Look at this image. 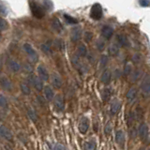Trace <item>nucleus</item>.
Masks as SVG:
<instances>
[{"instance_id": "obj_1", "label": "nucleus", "mask_w": 150, "mask_h": 150, "mask_svg": "<svg viewBox=\"0 0 150 150\" xmlns=\"http://www.w3.org/2000/svg\"><path fill=\"white\" fill-rule=\"evenodd\" d=\"M23 50H25V52L27 54V56H29V58L31 59V61H32L33 63H36L38 61V54L36 53V51L34 50V48L32 46H31V44H29V43H25L23 44Z\"/></svg>"}, {"instance_id": "obj_2", "label": "nucleus", "mask_w": 150, "mask_h": 150, "mask_svg": "<svg viewBox=\"0 0 150 150\" xmlns=\"http://www.w3.org/2000/svg\"><path fill=\"white\" fill-rule=\"evenodd\" d=\"M90 16L94 20H100L102 16V9L100 4H95L90 10Z\"/></svg>"}, {"instance_id": "obj_3", "label": "nucleus", "mask_w": 150, "mask_h": 150, "mask_svg": "<svg viewBox=\"0 0 150 150\" xmlns=\"http://www.w3.org/2000/svg\"><path fill=\"white\" fill-rule=\"evenodd\" d=\"M89 129V119L87 117H82L80 122H79V126H78V129L82 134H85L87 132Z\"/></svg>"}, {"instance_id": "obj_4", "label": "nucleus", "mask_w": 150, "mask_h": 150, "mask_svg": "<svg viewBox=\"0 0 150 150\" xmlns=\"http://www.w3.org/2000/svg\"><path fill=\"white\" fill-rule=\"evenodd\" d=\"M38 74H39V78L41 79L42 81H48L49 80V73H48V70L46 69V68L43 65H39L38 67Z\"/></svg>"}, {"instance_id": "obj_5", "label": "nucleus", "mask_w": 150, "mask_h": 150, "mask_svg": "<svg viewBox=\"0 0 150 150\" xmlns=\"http://www.w3.org/2000/svg\"><path fill=\"white\" fill-rule=\"evenodd\" d=\"M142 90H143V94L145 95L147 97L149 96L150 94V81H149V75L147 74L144 78V81L142 83Z\"/></svg>"}, {"instance_id": "obj_6", "label": "nucleus", "mask_w": 150, "mask_h": 150, "mask_svg": "<svg viewBox=\"0 0 150 150\" xmlns=\"http://www.w3.org/2000/svg\"><path fill=\"white\" fill-rule=\"evenodd\" d=\"M54 103L58 111H63V110H64V107H65L64 98H63L61 95H56V97H54Z\"/></svg>"}, {"instance_id": "obj_7", "label": "nucleus", "mask_w": 150, "mask_h": 150, "mask_svg": "<svg viewBox=\"0 0 150 150\" xmlns=\"http://www.w3.org/2000/svg\"><path fill=\"white\" fill-rule=\"evenodd\" d=\"M0 85L2 86L4 89L6 90H11L12 89V83L10 82V80L5 75L0 76Z\"/></svg>"}, {"instance_id": "obj_8", "label": "nucleus", "mask_w": 150, "mask_h": 150, "mask_svg": "<svg viewBox=\"0 0 150 150\" xmlns=\"http://www.w3.org/2000/svg\"><path fill=\"white\" fill-rule=\"evenodd\" d=\"M31 10H32L33 14L37 18H42L43 15H44V11H43L42 8L38 6L37 4L34 3V2L31 3Z\"/></svg>"}, {"instance_id": "obj_9", "label": "nucleus", "mask_w": 150, "mask_h": 150, "mask_svg": "<svg viewBox=\"0 0 150 150\" xmlns=\"http://www.w3.org/2000/svg\"><path fill=\"white\" fill-rule=\"evenodd\" d=\"M121 108V102L119 101V100H117V98H114L113 100V102L111 103V107H110V112L114 116V114H116L118 112H119V110Z\"/></svg>"}, {"instance_id": "obj_10", "label": "nucleus", "mask_w": 150, "mask_h": 150, "mask_svg": "<svg viewBox=\"0 0 150 150\" xmlns=\"http://www.w3.org/2000/svg\"><path fill=\"white\" fill-rule=\"evenodd\" d=\"M0 137H2L6 140H10V141L12 140V134H11V132L5 126L2 125H0Z\"/></svg>"}, {"instance_id": "obj_11", "label": "nucleus", "mask_w": 150, "mask_h": 150, "mask_svg": "<svg viewBox=\"0 0 150 150\" xmlns=\"http://www.w3.org/2000/svg\"><path fill=\"white\" fill-rule=\"evenodd\" d=\"M51 78H52V84L54 87L57 89L60 88L62 86V79L60 77V75L57 73H53Z\"/></svg>"}, {"instance_id": "obj_12", "label": "nucleus", "mask_w": 150, "mask_h": 150, "mask_svg": "<svg viewBox=\"0 0 150 150\" xmlns=\"http://www.w3.org/2000/svg\"><path fill=\"white\" fill-rule=\"evenodd\" d=\"M82 37V30L81 27H74L72 31V35H70V38H72V41L73 42L78 41L79 39Z\"/></svg>"}, {"instance_id": "obj_13", "label": "nucleus", "mask_w": 150, "mask_h": 150, "mask_svg": "<svg viewBox=\"0 0 150 150\" xmlns=\"http://www.w3.org/2000/svg\"><path fill=\"white\" fill-rule=\"evenodd\" d=\"M43 93H44V97L48 101H51V100H54V90L53 88L51 87V86L49 85H47L45 86L44 88H43Z\"/></svg>"}, {"instance_id": "obj_14", "label": "nucleus", "mask_w": 150, "mask_h": 150, "mask_svg": "<svg viewBox=\"0 0 150 150\" xmlns=\"http://www.w3.org/2000/svg\"><path fill=\"white\" fill-rule=\"evenodd\" d=\"M101 34H102V36H103L105 39H110L112 38L113 36V34H114V30L111 26H109V25H105L102 27V30H101Z\"/></svg>"}, {"instance_id": "obj_15", "label": "nucleus", "mask_w": 150, "mask_h": 150, "mask_svg": "<svg viewBox=\"0 0 150 150\" xmlns=\"http://www.w3.org/2000/svg\"><path fill=\"white\" fill-rule=\"evenodd\" d=\"M138 131H139V135L141 138H147V135H148V127L147 125L145 123H142L140 126H139V129H138Z\"/></svg>"}, {"instance_id": "obj_16", "label": "nucleus", "mask_w": 150, "mask_h": 150, "mask_svg": "<svg viewBox=\"0 0 150 150\" xmlns=\"http://www.w3.org/2000/svg\"><path fill=\"white\" fill-rule=\"evenodd\" d=\"M30 81H31V83L33 84L34 87L36 88V90H38V91H41V90L43 89L42 81H41L39 77L33 76V77H32V80H30Z\"/></svg>"}, {"instance_id": "obj_17", "label": "nucleus", "mask_w": 150, "mask_h": 150, "mask_svg": "<svg viewBox=\"0 0 150 150\" xmlns=\"http://www.w3.org/2000/svg\"><path fill=\"white\" fill-rule=\"evenodd\" d=\"M100 79H101V82L103 83V84H105V85H108L110 82H111V80H112V73H111V72H110V70H104L103 72V73L101 74V77H100Z\"/></svg>"}, {"instance_id": "obj_18", "label": "nucleus", "mask_w": 150, "mask_h": 150, "mask_svg": "<svg viewBox=\"0 0 150 150\" xmlns=\"http://www.w3.org/2000/svg\"><path fill=\"white\" fill-rule=\"evenodd\" d=\"M9 67L11 72H20V69H21V66H20V64L17 61L13 60V59H10Z\"/></svg>"}, {"instance_id": "obj_19", "label": "nucleus", "mask_w": 150, "mask_h": 150, "mask_svg": "<svg viewBox=\"0 0 150 150\" xmlns=\"http://www.w3.org/2000/svg\"><path fill=\"white\" fill-rule=\"evenodd\" d=\"M116 141L119 144H123L125 143V134L122 131H117L116 133Z\"/></svg>"}, {"instance_id": "obj_20", "label": "nucleus", "mask_w": 150, "mask_h": 150, "mask_svg": "<svg viewBox=\"0 0 150 150\" xmlns=\"http://www.w3.org/2000/svg\"><path fill=\"white\" fill-rule=\"evenodd\" d=\"M137 92H138L137 88L131 87V89H129V91H128L127 95H126V97H127V98L129 100H133L137 96Z\"/></svg>"}, {"instance_id": "obj_21", "label": "nucleus", "mask_w": 150, "mask_h": 150, "mask_svg": "<svg viewBox=\"0 0 150 150\" xmlns=\"http://www.w3.org/2000/svg\"><path fill=\"white\" fill-rule=\"evenodd\" d=\"M117 41L119 42V44L121 46H128L129 45V41H128V38L125 36V35H117Z\"/></svg>"}, {"instance_id": "obj_22", "label": "nucleus", "mask_w": 150, "mask_h": 150, "mask_svg": "<svg viewBox=\"0 0 150 150\" xmlns=\"http://www.w3.org/2000/svg\"><path fill=\"white\" fill-rule=\"evenodd\" d=\"M108 53L110 56H116L118 53H119V48L117 47V45L116 44H112L111 46L109 47V49H108Z\"/></svg>"}, {"instance_id": "obj_23", "label": "nucleus", "mask_w": 150, "mask_h": 150, "mask_svg": "<svg viewBox=\"0 0 150 150\" xmlns=\"http://www.w3.org/2000/svg\"><path fill=\"white\" fill-rule=\"evenodd\" d=\"M52 26L54 30H56L57 32H61L62 31V25H61V23L59 22V20L54 18L53 21H52Z\"/></svg>"}, {"instance_id": "obj_24", "label": "nucleus", "mask_w": 150, "mask_h": 150, "mask_svg": "<svg viewBox=\"0 0 150 150\" xmlns=\"http://www.w3.org/2000/svg\"><path fill=\"white\" fill-rule=\"evenodd\" d=\"M111 90H110L109 88H104L103 91H102L101 93V97H102V100H103V101H108L110 100V98H111Z\"/></svg>"}, {"instance_id": "obj_25", "label": "nucleus", "mask_w": 150, "mask_h": 150, "mask_svg": "<svg viewBox=\"0 0 150 150\" xmlns=\"http://www.w3.org/2000/svg\"><path fill=\"white\" fill-rule=\"evenodd\" d=\"M77 52L80 56H85L86 54H87V49H86L85 44H80L77 49Z\"/></svg>"}, {"instance_id": "obj_26", "label": "nucleus", "mask_w": 150, "mask_h": 150, "mask_svg": "<svg viewBox=\"0 0 150 150\" xmlns=\"http://www.w3.org/2000/svg\"><path fill=\"white\" fill-rule=\"evenodd\" d=\"M20 87H21V91L23 92V94H25V95L30 94V87L28 85L25 84V83H22L21 85H20Z\"/></svg>"}, {"instance_id": "obj_27", "label": "nucleus", "mask_w": 150, "mask_h": 150, "mask_svg": "<svg viewBox=\"0 0 150 150\" xmlns=\"http://www.w3.org/2000/svg\"><path fill=\"white\" fill-rule=\"evenodd\" d=\"M84 148L85 150H96L97 147H96V144L94 142H86L84 145Z\"/></svg>"}, {"instance_id": "obj_28", "label": "nucleus", "mask_w": 150, "mask_h": 150, "mask_svg": "<svg viewBox=\"0 0 150 150\" xmlns=\"http://www.w3.org/2000/svg\"><path fill=\"white\" fill-rule=\"evenodd\" d=\"M27 114H28V116H29V118L31 120H32L33 122H36L37 120H38V116H37V114H36V113H35L32 109H28L27 110Z\"/></svg>"}, {"instance_id": "obj_29", "label": "nucleus", "mask_w": 150, "mask_h": 150, "mask_svg": "<svg viewBox=\"0 0 150 150\" xmlns=\"http://www.w3.org/2000/svg\"><path fill=\"white\" fill-rule=\"evenodd\" d=\"M64 18L66 20V22L68 23H77V20L72 17L70 15H68V14H65L64 15Z\"/></svg>"}, {"instance_id": "obj_30", "label": "nucleus", "mask_w": 150, "mask_h": 150, "mask_svg": "<svg viewBox=\"0 0 150 150\" xmlns=\"http://www.w3.org/2000/svg\"><path fill=\"white\" fill-rule=\"evenodd\" d=\"M41 50L43 51V53L45 54H50L51 53V46L49 45V43H44L41 45Z\"/></svg>"}, {"instance_id": "obj_31", "label": "nucleus", "mask_w": 150, "mask_h": 150, "mask_svg": "<svg viewBox=\"0 0 150 150\" xmlns=\"http://www.w3.org/2000/svg\"><path fill=\"white\" fill-rule=\"evenodd\" d=\"M107 62H108V57L106 56H102L100 58V68L103 69L107 65Z\"/></svg>"}, {"instance_id": "obj_32", "label": "nucleus", "mask_w": 150, "mask_h": 150, "mask_svg": "<svg viewBox=\"0 0 150 150\" xmlns=\"http://www.w3.org/2000/svg\"><path fill=\"white\" fill-rule=\"evenodd\" d=\"M131 69H132V67H131V64H126L125 67H124V74H125V75L131 74Z\"/></svg>"}, {"instance_id": "obj_33", "label": "nucleus", "mask_w": 150, "mask_h": 150, "mask_svg": "<svg viewBox=\"0 0 150 150\" xmlns=\"http://www.w3.org/2000/svg\"><path fill=\"white\" fill-rule=\"evenodd\" d=\"M8 27L7 22L3 18H0V31H4Z\"/></svg>"}, {"instance_id": "obj_34", "label": "nucleus", "mask_w": 150, "mask_h": 150, "mask_svg": "<svg viewBox=\"0 0 150 150\" xmlns=\"http://www.w3.org/2000/svg\"><path fill=\"white\" fill-rule=\"evenodd\" d=\"M7 104H8V102H7V100H6V98L3 96V95L0 94V106L1 107H7Z\"/></svg>"}, {"instance_id": "obj_35", "label": "nucleus", "mask_w": 150, "mask_h": 150, "mask_svg": "<svg viewBox=\"0 0 150 150\" xmlns=\"http://www.w3.org/2000/svg\"><path fill=\"white\" fill-rule=\"evenodd\" d=\"M92 37H93V35L91 32H89V31H86V32L85 33V41H90L92 39Z\"/></svg>"}, {"instance_id": "obj_36", "label": "nucleus", "mask_w": 150, "mask_h": 150, "mask_svg": "<svg viewBox=\"0 0 150 150\" xmlns=\"http://www.w3.org/2000/svg\"><path fill=\"white\" fill-rule=\"evenodd\" d=\"M43 4H44L45 9H47V10H51V9H52L53 4H52V2L50 1V0H44V2H43Z\"/></svg>"}, {"instance_id": "obj_37", "label": "nucleus", "mask_w": 150, "mask_h": 150, "mask_svg": "<svg viewBox=\"0 0 150 150\" xmlns=\"http://www.w3.org/2000/svg\"><path fill=\"white\" fill-rule=\"evenodd\" d=\"M104 46H105V44H104V42L102 41H98V43H97V47H98V49L100 50V51H102L104 49Z\"/></svg>"}, {"instance_id": "obj_38", "label": "nucleus", "mask_w": 150, "mask_h": 150, "mask_svg": "<svg viewBox=\"0 0 150 150\" xmlns=\"http://www.w3.org/2000/svg\"><path fill=\"white\" fill-rule=\"evenodd\" d=\"M140 76H141V72H140V70H137V72H135L132 74V80L133 81L138 80Z\"/></svg>"}, {"instance_id": "obj_39", "label": "nucleus", "mask_w": 150, "mask_h": 150, "mask_svg": "<svg viewBox=\"0 0 150 150\" xmlns=\"http://www.w3.org/2000/svg\"><path fill=\"white\" fill-rule=\"evenodd\" d=\"M139 4L142 7H148L149 6V0H139Z\"/></svg>"}, {"instance_id": "obj_40", "label": "nucleus", "mask_w": 150, "mask_h": 150, "mask_svg": "<svg viewBox=\"0 0 150 150\" xmlns=\"http://www.w3.org/2000/svg\"><path fill=\"white\" fill-rule=\"evenodd\" d=\"M54 150H65V147H64V145L61 144H56L54 145Z\"/></svg>"}, {"instance_id": "obj_41", "label": "nucleus", "mask_w": 150, "mask_h": 150, "mask_svg": "<svg viewBox=\"0 0 150 150\" xmlns=\"http://www.w3.org/2000/svg\"><path fill=\"white\" fill-rule=\"evenodd\" d=\"M132 60H133L134 62H137V63L140 62V60H141V56H140L138 54H135L133 56V57H132Z\"/></svg>"}, {"instance_id": "obj_42", "label": "nucleus", "mask_w": 150, "mask_h": 150, "mask_svg": "<svg viewBox=\"0 0 150 150\" xmlns=\"http://www.w3.org/2000/svg\"><path fill=\"white\" fill-rule=\"evenodd\" d=\"M110 126H111V125L108 124L107 126H106V128H105V132L107 133V134H109L110 131H111V129H111V128H110Z\"/></svg>"}, {"instance_id": "obj_43", "label": "nucleus", "mask_w": 150, "mask_h": 150, "mask_svg": "<svg viewBox=\"0 0 150 150\" xmlns=\"http://www.w3.org/2000/svg\"><path fill=\"white\" fill-rule=\"evenodd\" d=\"M0 12H6V8L0 4Z\"/></svg>"}, {"instance_id": "obj_44", "label": "nucleus", "mask_w": 150, "mask_h": 150, "mask_svg": "<svg viewBox=\"0 0 150 150\" xmlns=\"http://www.w3.org/2000/svg\"><path fill=\"white\" fill-rule=\"evenodd\" d=\"M1 69H2V62H1V59H0V72H1Z\"/></svg>"}, {"instance_id": "obj_45", "label": "nucleus", "mask_w": 150, "mask_h": 150, "mask_svg": "<svg viewBox=\"0 0 150 150\" xmlns=\"http://www.w3.org/2000/svg\"><path fill=\"white\" fill-rule=\"evenodd\" d=\"M139 150H145V149H144V148H140Z\"/></svg>"}]
</instances>
